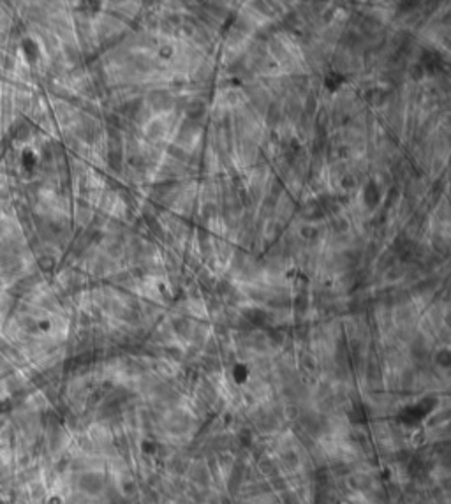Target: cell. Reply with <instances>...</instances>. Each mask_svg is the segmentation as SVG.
<instances>
[{
	"instance_id": "cell-7",
	"label": "cell",
	"mask_w": 451,
	"mask_h": 504,
	"mask_svg": "<svg viewBox=\"0 0 451 504\" xmlns=\"http://www.w3.org/2000/svg\"><path fill=\"white\" fill-rule=\"evenodd\" d=\"M302 233L305 238H314V236H316V229L314 228H305V229H302Z\"/></svg>"
},
{
	"instance_id": "cell-1",
	"label": "cell",
	"mask_w": 451,
	"mask_h": 504,
	"mask_svg": "<svg viewBox=\"0 0 451 504\" xmlns=\"http://www.w3.org/2000/svg\"><path fill=\"white\" fill-rule=\"evenodd\" d=\"M148 104H150V108H154L157 111H168V110H171V106H173V97L168 94V92L154 90L148 94Z\"/></svg>"
},
{
	"instance_id": "cell-2",
	"label": "cell",
	"mask_w": 451,
	"mask_h": 504,
	"mask_svg": "<svg viewBox=\"0 0 451 504\" xmlns=\"http://www.w3.org/2000/svg\"><path fill=\"white\" fill-rule=\"evenodd\" d=\"M363 201L368 208H375L381 201V192H379V187L374 180H370L363 189Z\"/></svg>"
},
{
	"instance_id": "cell-4",
	"label": "cell",
	"mask_w": 451,
	"mask_h": 504,
	"mask_svg": "<svg viewBox=\"0 0 451 504\" xmlns=\"http://www.w3.org/2000/svg\"><path fill=\"white\" fill-rule=\"evenodd\" d=\"M323 215H324V210H323V206H319L317 201H310L309 205L305 206V217L310 219V221H316V219H319Z\"/></svg>"
},
{
	"instance_id": "cell-3",
	"label": "cell",
	"mask_w": 451,
	"mask_h": 504,
	"mask_svg": "<svg viewBox=\"0 0 451 504\" xmlns=\"http://www.w3.org/2000/svg\"><path fill=\"white\" fill-rule=\"evenodd\" d=\"M185 113H187V117H189V120L191 122H198L199 118L203 117V113H205V104H203L201 101L189 102L187 108H185Z\"/></svg>"
},
{
	"instance_id": "cell-5",
	"label": "cell",
	"mask_w": 451,
	"mask_h": 504,
	"mask_svg": "<svg viewBox=\"0 0 451 504\" xmlns=\"http://www.w3.org/2000/svg\"><path fill=\"white\" fill-rule=\"evenodd\" d=\"M266 120H268L272 125L280 124V120H282V110H280L279 106L273 104L272 108H268V113H266Z\"/></svg>"
},
{
	"instance_id": "cell-6",
	"label": "cell",
	"mask_w": 451,
	"mask_h": 504,
	"mask_svg": "<svg viewBox=\"0 0 451 504\" xmlns=\"http://www.w3.org/2000/svg\"><path fill=\"white\" fill-rule=\"evenodd\" d=\"M342 185L347 189V191H349V189H353L354 185H356V180H354V176L347 175V176H344V178H342Z\"/></svg>"
}]
</instances>
